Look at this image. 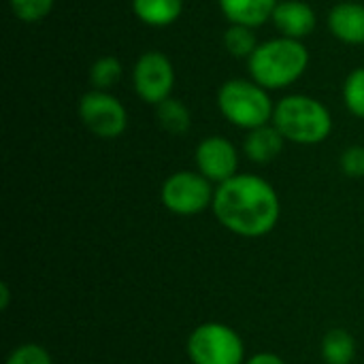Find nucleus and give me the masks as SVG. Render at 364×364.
I'll return each instance as SVG.
<instances>
[{
	"label": "nucleus",
	"instance_id": "f257e3e1",
	"mask_svg": "<svg viewBox=\"0 0 364 364\" xmlns=\"http://www.w3.org/2000/svg\"><path fill=\"white\" fill-rule=\"evenodd\" d=\"M211 211L228 232L243 239H260L277 226L282 203L267 179L254 173H239L215 186Z\"/></svg>",
	"mask_w": 364,
	"mask_h": 364
},
{
	"label": "nucleus",
	"instance_id": "f03ea898",
	"mask_svg": "<svg viewBox=\"0 0 364 364\" xmlns=\"http://www.w3.org/2000/svg\"><path fill=\"white\" fill-rule=\"evenodd\" d=\"M309 62L311 53L305 41L277 34L260 41L245 64L250 79H254L269 92H284L305 77Z\"/></svg>",
	"mask_w": 364,
	"mask_h": 364
},
{
	"label": "nucleus",
	"instance_id": "7ed1b4c3",
	"mask_svg": "<svg viewBox=\"0 0 364 364\" xmlns=\"http://www.w3.org/2000/svg\"><path fill=\"white\" fill-rule=\"evenodd\" d=\"M286 143L294 145H320L333 134L331 109L309 94H286L275 100V113L271 122Z\"/></svg>",
	"mask_w": 364,
	"mask_h": 364
},
{
	"label": "nucleus",
	"instance_id": "20e7f679",
	"mask_svg": "<svg viewBox=\"0 0 364 364\" xmlns=\"http://www.w3.org/2000/svg\"><path fill=\"white\" fill-rule=\"evenodd\" d=\"M220 115L239 130H256L273 122L275 102L271 92L250 77L226 79L215 94Z\"/></svg>",
	"mask_w": 364,
	"mask_h": 364
},
{
	"label": "nucleus",
	"instance_id": "39448f33",
	"mask_svg": "<svg viewBox=\"0 0 364 364\" xmlns=\"http://www.w3.org/2000/svg\"><path fill=\"white\" fill-rule=\"evenodd\" d=\"M192 364H245V346L239 333L222 322L196 326L186 343Z\"/></svg>",
	"mask_w": 364,
	"mask_h": 364
},
{
	"label": "nucleus",
	"instance_id": "423d86ee",
	"mask_svg": "<svg viewBox=\"0 0 364 364\" xmlns=\"http://www.w3.org/2000/svg\"><path fill=\"white\" fill-rule=\"evenodd\" d=\"M130 83H132V92L141 102L158 107L175 92V83H177L175 64L164 51L147 49L134 60L130 70Z\"/></svg>",
	"mask_w": 364,
	"mask_h": 364
},
{
	"label": "nucleus",
	"instance_id": "0eeeda50",
	"mask_svg": "<svg viewBox=\"0 0 364 364\" xmlns=\"http://www.w3.org/2000/svg\"><path fill=\"white\" fill-rule=\"evenodd\" d=\"M215 186L198 171H177L168 175L160 188V200L166 211L181 218L203 213L213 205Z\"/></svg>",
	"mask_w": 364,
	"mask_h": 364
},
{
	"label": "nucleus",
	"instance_id": "6e6552de",
	"mask_svg": "<svg viewBox=\"0 0 364 364\" xmlns=\"http://www.w3.org/2000/svg\"><path fill=\"white\" fill-rule=\"evenodd\" d=\"M79 122L98 139H117L128 128V109L126 105L111 92L87 90L77 102Z\"/></svg>",
	"mask_w": 364,
	"mask_h": 364
},
{
	"label": "nucleus",
	"instance_id": "1a4fd4ad",
	"mask_svg": "<svg viewBox=\"0 0 364 364\" xmlns=\"http://www.w3.org/2000/svg\"><path fill=\"white\" fill-rule=\"evenodd\" d=\"M194 164L203 177L213 186H220L239 175V149L230 139L211 134L198 141L194 149Z\"/></svg>",
	"mask_w": 364,
	"mask_h": 364
},
{
	"label": "nucleus",
	"instance_id": "9d476101",
	"mask_svg": "<svg viewBox=\"0 0 364 364\" xmlns=\"http://www.w3.org/2000/svg\"><path fill=\"white\" fill-rule=\"evenodd\" d=\"M271 23L279 36L305 41L318 28V13L305 0H279L273 11Z\"/></svg>",
	"mask_w": 364,
	"mask_h": 364
},
{
	"label": "nucleus",
	"instance_id": "9b49d317",
	"mask_svg": "<svg viewBox=\"0 0 364 364\" xmlns=\"http://www.w3.org/2000/svg\"><path fill=\"white\" fill-rule=\"evenodd\" d=\"M326 28L331 36L343 45H364V2L363 0H339L326 15Z\"/></svg>",
	"mask_w": 364,
	"mask_h": 364
},
{
	"label": "nucleus",
	"instance_id": "f8f14e48",
	"mask_svg": "<svg viewBox=\"0 0 364 364\" xmlns=\"http://www.w3.org/2000/svg\"><path fill=\"white\" fill-rule=\"evenodd\" d=\"M279 0H218V6L228 23L258 30L269 23Z\"/></svg>",
	"mask_w": 364,
	"mask_h": 364
},
{
	"label": "nucleus",
	"instance_id": "ddd939ff",
	"mask_svg": "<svg viewBox=\"0 0 364 364\" xmlns=\"http://www.w3.org/2000/svg\"><path fill=\"white\" fill-rule=\"evenodd\" d=\"M284 145H286V139L279 134V130L273 124H267V126L245 132L243 154L254 164H269L279 158V154L284 151Z\"/></svg>",
	"mask_w": 364,
	"mask_h": 364
},
{
	"label": "nucleus",
	"instance_id": "4468645a",
	"mask_svg": "<svg viewBox=\"0 0 364 364\" xmlns=\"http://www.w3.org/2000/svg\"><path fill=\"white\" fill-rule=\"evenodd\" d=\"M132 15L147 28H168L183 15V0H130Z\"/></svg>",
	"mask_w": 364,
	"mask_h": 364
},
{
	"label": "nucleus",
	"instance_id": "2eb2a0df",
	"mask_svg": "<svg viewBox=\"0 0 364 364\" xmlns=\"http://www.w3.org/2000/svg\"><path fill=\"white\" fill-rule=\"evenodd\" d=\"M156 122L164 132L181 136L192 128V113L183 100L171 96L156 107Z\"/></svg>",
	"mask_w": 364,
	"mask_h": 364
},
{
	"label": "nucleus",
	"instance_id": "dca6fc26",
	"mask_svg": "<svg viewBox=\"0 0 364 364\" xmlns=\"http://www.w3.org/2000/svg\"><path fill=\"white\" fill-rule=\"evenodd\" d=\"M322 358L326 364H352L356 358V339L343 328L328 331L322 339Z\"/></svg>",
	"mask_w": 364,
	"mask_h": 364
},
{
	"label": "nucleus",
	"instance_id": "f3484780",
	"mask_svg": "<svg viewBox=\"0 0 364 364\" xmlns=\"http://www.w3.org/2000/svg\"><path fill=\"white\" fill-rule=\"evenodd\" d=\"M258 34L254 28L247 26H237V23H228V28L222 34V45L228 51V55L237 58V60H250V55L256 51L258 47Z\"/></svg>",
	"mask_w": 364,
	"mask_h": 364
},
{
	"label": "nucleus",
	"instance_id": "a211bd4d",
	"mask_svg": "<svg viewBox=\"0 0 364 364\" xmlns=\"http://www.w3.org/2000/svg\"><path fill=\"white\" fill-rule=\"evenodd\" d=\"M124 75V64L115 55H100L92 62L87 79L92 83V90L111 92V87L117 85V81Z\"/></svg>",
	"mask_w": 364,
	"mask_h": 364
},
{
	"label": "nucleus",
	"instance_id": "6ab92c4d",
	"mask_svg": "<svg viewBox=\"0 0 364 364\" xmlns=\"http://www.w3.org/2000/svg\"><path fill=\"white\" fill-rule=\"evenodd\" d=\"M341 100L350 115L364 119V66L348 73L341 85Z\"/></svg>",
	"mask_w": 364,
	"mask_h": 364
},
{
	"label": "nucleus",
	"instance_id": "aec40b11",
	"mask_svg": "<svg viewBox=\"0 0 364 364\" xmlns=\"http://www.w3.org/2000/svg\"><path fill=\"white\" fill-rule=\"evenodd\" d=\"M55 0H9V9L15 19L23 23H38L51 15Z\"/></svg>",
	"mask_w": 364,
	"mask_h": 364
},
{
	"label": "nucleus",
	"instance_id": "412c9836",
	"mask_svg": "<svg viewBox=\"0 0 364 364\" xmlns=\"http://www.w3.org/2000/svg\"><path fill=\"white\" fill-rule=\"evenodd\" d=\"M4 364H53L51 354L38 343H23L15 348Z\"/></svg>",
	"mask_w": 364,
	"mask_h": 364
},
{
	"label": "nucleus",
	"instance_id": "4be33fe9",
	"mask_svg": "<svg viewBox=\"0 0 364 364\" xmlns=\"http://www.w3.org/2000/svg\"><path fill=\"white\" fill-rule=\"evenodd\" d=\"M339 166L341 171L352 177V179H360L364 177V145H350L341 158H339Z\"/></svg>",
	"mask_w": 364,
	"mask_h": 364
},
{
	"label": "nucleus",
	"instance_id": "5701e85b",
	"mask_svg": "<svg viewBox=\"0 0 364 364\" xmlns=\"http://www.w3.org/2000/svg\"><path fill=\"white\" fill-rule=\"evenodd\" d=\"M245 364H286V360L277 354L271 352H260L256 356H252L250 360H245Z\"/></svg>",
	"mask_w": 364,
	"mask_h": 364
},
{
	"label": "nucleus",
	"instance_id": "b1692460",
	"mask_svg": "<svg viewBox=\"0 0 364 364\" xmlns=\"http://www.w3.org/2000/svg\"><path fill=\"white\" fill-rule=\"evenodd\" d=\"M9 299H11L9 286L6 284H0V309H6L9 307Z\"/></svg>",
	"mask_w": 364,
	"mask_h": 364
}]
</instances>
